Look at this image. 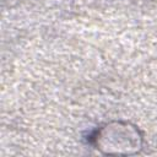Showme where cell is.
I'll list each match as a JSON object with an SVG mask.
<instances>
[{
  "label": "cell",
  "mask_w": 157,
  "mask_h": 157,
  "mask_svg": "<svg viewBox=\"0 0 157 157\" xmlns=\"http://www.w3.org/2000/svg\"><path fill=\"white\" fill-rule=\"evenodd\" d=\"M88 142L93 148L105 155H136L142 148L144 139L135 125L112 121L93 130L88 136Z\"/></svg>",
  "instance_id": "6da1fadb"
}]
</instances>
